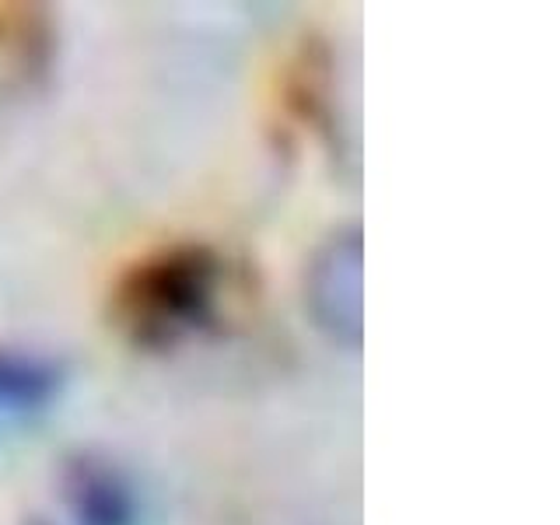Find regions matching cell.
I'll return each mask as SVG.
<instances>
[{
	"label": "cell",
	"instance_id": "cell-1",
	"mask_svg": "<svg viewBox=\"0 0 560 525\" xmlns=\"http://www.w3.org/2000/svg\"><path fill=\"white\" fill-rule=\"evenodd\" d=\"M224 259L207 242H168L137 256L109 288V323L140 350H175L221 319Z\"/></svg>",
	"mask_w": 560,
	"mask_h": 525
},
{
	"label": "cell",
	"instance_id": "cell-4",
	"mask_svg": "<svg viewBox=\"0 0 560 525\" xmlns=\"http://www.w3.org/2000/svg\"><path fill=\"white\" fill-rule=\"evenodd\" d=\"M67 368L43 350L0 343V428H18L52 410L63 396Z\"/></svg>",
	"mask_w": 560,
	"mask_h": 525
},
{
	"label": "cell",
	"instance_id": "cell-5",
	"mask_svg": "<svg viewBox=\"0 0 560 525\" xmlns=\"http://www.w3.org/2000/svg\"><path fill=\"white\" fill-rule=\"evenodd\" d=\"M46 18L39 14V8L0 4V52L32 63L35 52L46 49Z\"/></svg>",
	"mask_w": 560,
	"mask_h": 525
},
{
	"label": "cell",
	"instance_id": "cell-3",
	"mask_svg": "<svg viewBox=\"0 0 560 525\" xmlns=\"http://www.w3.org/2000/svg\"><path fill=\"white\" fill-rule=\"evenodd\" d=\"M60 498L74 525H140L137 483L109 455H70L60 469Z\"/></svg>",
	"mask_w": 560,
	"mask_h": 525
},
{
	"label": "cell",
	"instance_id": "cell-2",
	"mask_svg": "<svg viewBox=\"0 0 560 525\" xmlns=\"http://www.w3.org/2000/svg\"><path fill=\"white\" fill-rule=\"evenodd\" d=\"M302 291L312 326L332 347L354 354L364 340V238L358 224H343L315 245Z\"/></svg>",
	"mask_w": 560,
	"mask_h": 525
}]
</instances>
